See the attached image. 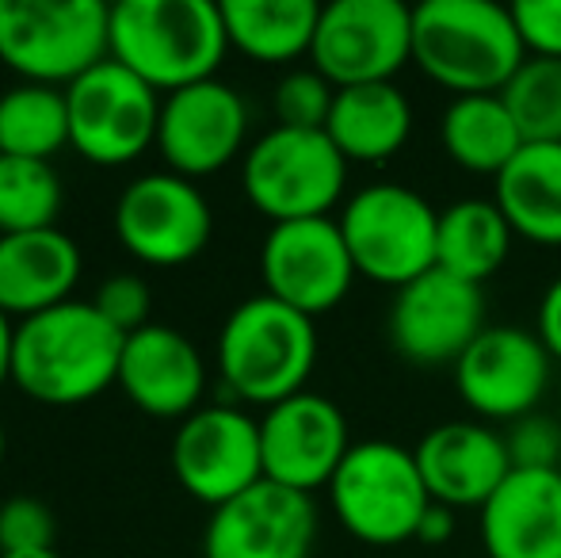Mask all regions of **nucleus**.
Returning a JSON list of instances; mask_svg holds the SVG:
<instances>
[{
	"label": "nucleus",
	"mask_w": 561,
	"mask_h": 558,
	"mask_svg": "<svg viewBox=\"0 0 561 558\" xmlns=\"http://www.w3.org/2000/svg\"><path fill=\"white\" fill-rule=\"evenodd\" d=\"M318 505L310 493L260 478L252 490L210 509L203 558H310Z\"/></svg>",
	"instance_id": "a211bd4d"
},
{
	"label": "nucleus",
	"mask_w": 561,
	"mask_h": 558,
	"mask_svg": "<svg viewBox=\"0 0 561 558\" xmlns=\"http://www.w3.org/2000/svg\"><path fill=\"white\" fill-rule=\"evenodd\" d=\"M512 20L527 58L561 61V0H519L512 4Z\"/></svg>",
	"instance_id": "f704fd0d"
},
{
	"label": "nucleus",
	"mask_w": 561,
	"mask_h": 558,
	"mask_svg": "<svg viewBox=\"0 0 561 558\" xmlns=\"http://www.w3.org/2000/svg\"><path fill=\"white\" fill-rule=\"evenodd\" d=\"M450 372L473 421L512 424L542 406L554 379V360L535 329L485 326Z\"/></svg>",
	"instance_id": "f8f14e48"
},
{
	"label": "nucleus",
	"mask_w": 561,
	"mask_h": 558,
	"mask_svg": "<svg viewBox=\"0 0 561 558\" xmlns=\"http://www.w3.org/2000/svg\"><path fill=\"white\" fill-rule=\"evenodd\" d=\"M336 89L318 73V69H290L279 77L272 92L275 127L290 130H325L329 112H333Z\"/></svg>",
	"instance_id": "7c9ffc66"
},
{
	"label": "nucleus",
	"mask_w": 561,
	"mask_h": 558,
	"mask_svg": "<svg viewBox=\"0 0 561 558\" xmlns=\"http://www.w3.org/2000/svg\"><path fill=\"white\" fill-rule=\"evenodd\" d=\"M92 306L112 321L118 333L130 337L149 326L153 291H149V283L141 276H134V272H118V276H107L100 283V291L92 295Z\"/></svg>",
	"instance_id": "72a5a7b5"
},
{
	"label": "nucleus",
	"mask_w": 561,
	"mask_h": 558,
	"mask_svg": "<svg viewBox=\"0 0 561 558\" xmlns=\"http://www.w3.org/2000/svg\"><path fill=\"white\" fill-rule=\"evenodd\" d=\"M524 61L512 8L493 0H424L413 8V66L455 96H496Z\"/></svg>",
	"instance_id": "f03ea898"
},
{
	"label": "nucleus",
	"mask_w": 561,
	"mask_h": 558,
	"mask_svg": "<svg viewBox=\"0 0 561 558\" xmlns=\"http://www.w3.org/2000/svg\"><path fill=\"white\" fill-rule=\"evenodd\" d=\"M229 46L260 66L310 58L321 4L313 0H222Z\"/></svg>",
	"instance_id": "393cba45"
},
{
	"label": "nucleus",
	"mask_w": 561,
	"mask_h": 558,
	"mask_svg": "<svg viewBox=\"0 0 561 558\" xmlns=\"http://www.w3.org/2000/svg\"><path fill=\"white\" fill-rule=\"evenodd\" d=\"M112 58L104 0H0V61L27 84H73Z\"/></svg>",
	"instance_id": "39448f33"
},
{
	"label": "nucleus",
	"mask_w": 561,
	"mask_h": 558,
	"mask_svg": "<svg viewBox=\"0 0 561 558\" xmlns=\"http://www.w3.org/2000/svg\"><path fill=\"white\" fill-rule=\"evenodd\" d=\"M241 187L272 226L333 218L347 187V161L325 130L272 127L244 149Z\"/></svg>",
	"instance_id": "6e6552de"
},
{
	"label": "nucleus",
	"mask_w": 561,
	"mask_h": 558,
	"mask_svg": "<svg viewBox=\"0 0 561 558\" xmlns=\"http://www.w3.org/2000/svg\"><path fill=\"white\" fill-rule=\"evenodd\" d=\"M58 516L38 498H8L0 505V555L54 551Z\"/></svg>",
	"instance_id": "473e14b6"
},
{
	"label": "nucleus",
	"mask_w": 561,
	"mask_h": 558,
	"mask_svg": "<svg viewBox=\"0 0 561 558\" xmlns=\"http://www.w3.org/2000/svg\"><path fill=\"white\" fill-rule=\"evenodd\" d=\"M69 146V104L66 89L50 84H12L0 96V153L50 161Z\"/></svg>",
	"instance_id": "cd10ccee"
},
{
	"label": "nucleus",
	"mask_w": 561,
	"mask_h": 558,
	"mask_svg": "<svg viewBox=\"0 0 561 558\" xmlns=\"http://www.w3.org/2000/svg\"><path fill=\"white\" fill-rule=\"evenodd\" d=\"M416 467L428 498L447 509H478L493 498L512 475L504 432L485 421H444L421 436Z\"/></svg>",
	"instance_id": "aec40b11"
},
{
	"label": "nucleus",
	"mask_w": 561,
	"mask_h": 558,
	"mask_svg": "<svg viewBox=\"0 0 561 558\" xmlns=\"http://www.w3.org/2000/svg\"><path fill=\"white\" fill-rule=\"evenodd\" d=\"M493 203L512 234L531 246H561V141H527L496 176Z\"/></svg>",
	"instance_id": "b1692460"
},
{
	"label": "nucleus",
	"mask_w": 561,
	"mask_h": 558,
	"mask_svg": "<svg viewBox=\"0 0 561 558\" xmlns=\"http://www.w3.org/2000/svg\"><path fill=\"white\" fill-rule=\"evenodd\" d=\"M244 138H249V104L233 84L218 77L187 84L161 100L157 153L176 176H215L237 157H244Z\"/></svg>",
	"instance_id": "dca6fc26"
},
{
	"label": "nucleus",
	"mask_w": 561,
	"mask_h": 558,
	"mask_svg": "<svg viewBox=\"0 0 561 558\" xmlns=\"http://www.w3.org/2000/svg\"><path fill=\"white\" fill-rule=\"evenodd\" d=\"M260 452H264L267 482L313 498V490H329L344 455L352 452V429L333 398L302 390V395L264 410Z\"/></svg>",
	"instance_id": "f3484780"
},
{
	"label": "nucleus",
	"mask_w": 561,
	"mask_h": 558,
	"mask_svg": "<svg viewBox=\"0 0 561 558\" xmlns=\"http://www.w3.org/2000/svg\"><path fill=\"white\" fill-rule=\"evenodd\" d=\"M329 505L352 539L367 547H401L416 539L432 498L413 447L363 440L352 444L329 482Z\"/></svg>",
	"instance_id": "423d86ee"
},
{
	"label": "nucleus",
	"mask_w": 561,
	"mask_h": 558,
	"mask_svg": "<svg viewBox=\"0 0 561 558\" xmlns=\"http://www.w3.org/2000/svg\"><path fill=\"white\" fill-rule=\"evenodd\" d=\"M478 528L485 558H561V470H512Z\"/></svg>",
	"instance_id": "412c9836"
},
{
	"label": "nucleus",
	"mask_w": 561,
	"mask_h": 558,
	"mask_svg": "<svg viewBox=\"0 0 561 558\" xmlns=\"http://www.w3.org/2000/svg\"><path fill=\"white\" fill-rule=\"evenodd\" d=\"M229 50L222 4L210 0H118L112 8V58L149 89L180 92L210 81Z\"/></svg>",
	"instance_id": "7ed1b4c3"
},
{
	"label": "nucleus",
	"mask_w": 561,
	"mask_h": 558,
	"mask_svg": "<svg viewBox=\"0 0 561 558\" xmlns=\"http://www.w3.org/2000/svg\"><path fill=\"white\" fill-rule=\"evenodd\" d=\"M61 176L50 161L0 153V234H31L58 226Z\"/></svg>",
	"instance_id": "c85d7f7f"
},
{
	"label": "nucleus",
	"mask_w": 561,
	"mask_h": 558,
	"mask_svg": "<svg viewBox=\"0 0 561 558\" xmlns=\"http://www.w3.org/2000/svg\"><path fill=\"white\" fill-rule=\"evenodd\" d=\"M558 421H561V402H558Z\"/></svg>",
	"instance_id": "a19ab883"
},
{
	"label": "nucleus",
	"mask_w": 561,
	"mask_h": 558,
	"mask_svg": "<svg viewBox=\"0 0 561 558\" xmlns=\"http://www.w3.org/2000/svg\"><path fill=\"white\" fill-rule=\"evenodd\" d=\"M0 558H61L58 551H20V555H0Z\"/></svg>",
	"instance_id": "58836bf2"
},
{
	"label": "nucleus",
	"mask_w": 561,
	"mask_h": 558,
	"mask_svg": "<svg viewBox=\"0 0 561 558\" xmlns=\"http://www.w3.org/2000/svg\"><path fill=\"white\" fill-rule=\"evenodd\" d=\"M215 234V210L195 180L176 172H146L115 200V238L149 269L192 264Z\"/></svg>",
	"instance_id": "9b49d317"
},
{
	"label": "nucleus",
	"mask_w": 561,
	"mask_h": 558,
	"mask_svg": "<svg viewBox=\"0 0 561 558\" xmlns=\"http://www.w3.org/2000/svg\"><path fill=\"white\" fill-rule=\"evenodd\" d=\"M310 61L333 89L393 81L413 66V8L401 0L321 4Z\"/></svg>",
	"instance_id": "9d476101"
},
{
	"label": "nucleus",
	"mask_w": 561,
	"mask_h": 558,
	"mask_svg": "<svg viewBox=\"0 0 561 558\" xmlns=\"http://www.w3.org/2000/svg\"><path fill=\"white\" fill-rule=\"evenodd\" d=\"M84 269L81 246L66 230L0 234V310L8 318H35L69 303Z\"/></svg>",
	"instance_id": "4be33fe9"
},
{
	"label": "nucleus",
	"mask_w": 561,
	"mask_h": 558,
	"mask_svg": "<svg viewBox=\"0 0 561 558\" xmlns=\"http://www.w3.org/2000/svg\"><path fill=\"white\" fill-rule=\"evenodd\" d=\"M524 141H561V61L527 58L501 89Z\"/></svg>",
	"instance_id": "c756f323"
},
{
	"label": "nucleus",
	"mask_w": 561,
	"mask_h": 558,
	"mask_svg": "<svg viewBox=\"0 0 561 558\" xmlns=\"http://www.w3.org/2000/svg\"><path fill=\"white\" fill-rule=\"evenodd\" d=\"M123 341L92 303H69L15 321L12 383L38 406L69 410L118 383Z\"/></svg>",
	"instance_id": "f257e3e1"
},
{
	"label": "nucleus",
	"mask_w": 561,
	"mask_h": 558,
	"mask_svg": "<svg viewBox=\"0 0 561 558\" xmlns=\"http://www.w3.org/2000/svg\"><path fill=\"white\" fill-rule=\"evenodd\" d=\"M4 447H8V440H4V424H0V463H4Z\"/></svg>",
	"instance_id": "ea45409f"
},
{
	"label": "nucleus",
	"mask_w": 561,
	"mask_h": 558,
	"mask_svg": "<svg viewBox=\"0 0 561 558\" xmlns=\"http://www.w3.org/2000/svg\"><path fill=\"white\" fill-rule=\"evenodd\" d=\"M512 241L516 234L493 200H478V195L455 200L439 210L436 269L473 283V287H485V280H493L504 269Z\"/></svg>",
	"instance_id": "a878e982"
},
{
	"label": "nucleus",
	"mask_w": 561,
	"mask_h": 558,
	"mask_svg": "<svg viewBox=\"0 0 561 558\" xmlns=\"http://www.w3.org/2000/svg\"><path fill=\"white\" fill-rule=\"evenodd\" d=\"M485 333V291L444 269L393 291L386 314L390 349L413 367H455L462 352Z\"/></svg>",
	"instance_id": "ddd939ff"
},
{
	"label": "nucleus",
	"mask_w": 561,
	"mask_h": 558,
	"mask_svg": "<svg viewBox=\"0 0 561 558\" xmlns=\"http://www.w3.org/2000/svg\"><path fill=\"white\" fill-rule=\"evenodd\" d=\"M118 390L134 410L161 421H184L203 406L207 395V364L187 333L161 321L123 341L118 360Z\"/></svg>",
	"instance_id": "6ab92c4d"
},
{
	"label": "nucleus",
	"mask_w": 561,
	"mask_h": 558,
	"mask_svg": "<svg viewBox=\"0 0 561 558\" xmlns=\"http://www.w3.org/2000/svg\"><path fill=\"white\" fill-rule=\"evenodd\" d=\"M12 349H15V326L4 310H0V387L12 379Z\"/></svg>",
	"instance_id": "4c0bfd02"
},
{
	"label": "nucleus",
	"mask_w": 561,
	"mask_h": 558,
	"mask_svg": "<svg viewBox=\"0 0 561 558\" xmlns=\"http://www.w3.org/2000/svg\"><path fill=\"white\" fill-rule=\"evenodd\" d=\"M172 475L195 501L218 509L264 478L260 421L241 406H199L172 436Z\"/></svg>",
	"instance_id": "4468645a"
},
{
	"label": "nucleus",
	"mask_w": 561,
	"mask_h": 558,
	"mask_svg": "<svg viewBox=\"0 0 561 558\" xmlns=\"http://www.w3.org/2000/svg\"><path fill=\"white\" fill-rule=\"evenodd\" d=\"M340 234L363 280L401 291L436 269L439 210L421 192L378 180L352 192L340 207Z\"/></svg>",
	"instance_id": "0eeeda50"
},
{
	"label": "nucleus",
	"mask_w": 561,
	"mask_h": 558,
	"mask_svg": "<svg viewBox=\"0 0 561 558\" xmlns=\"http://www.w3.org/2000/svg\"><path fill=\"white\" fill-rule=\"evenodd\" d=\"M325 135L333 138L347 164L390 161L413 135V104L393 81L336 89Z\"/></svg>",
	"instance_id": "5701e85b"
},
{
	"label": "nucleus",
	"mask_w": 561,
	"mask_h": 558,
	"mask_svg": "<svg viewBox=\"0 0 561 558\" xmlns=\"http://www.w3.org/2000/svg\"><path fill=\"white\" fill-rule=\"evenodd\" d=\"M512 470H561V421L558 413H527L504 429Z\"/></svg>",
	"instance_id": "2f4dec72"
},
{
	"label": "nucleus",
	"mask_w": 561,
	"mask_h": 558,
	"mask_svg": "<svg viewBox=\"0 0 561 558\" xmlns=\"http://www.w3.org/2000/svg\"><path fill=\"white\" fill-rule=\"evenodd\" d=\"M455 532H458L455 509L436 505V501H432V509H428V513H424L421 528H416V539H413V544H424V547H444V544H450V539H455Z\"/></svg>",
	"instance_id": "e433bc0d"
},
{
	"label": "nucleus",
	"mask_w": 561,
	"mask_h": 558,
	"mask_svg": "<svg viewBox=\"0 0 561 558\" xmlns=\"http://www.w3.org/2000/svg\"><path fill=\"white\" fill-rule=\"evenodd\" d=\"M439 141L444 153L458 169L473 176H501L512 164V157L527 146L516 119L496 96H455L439 119Z\"/></svg>",
	"instance_id": "bb28decb"
},
{
	"label": "nucleus",
	"mask_w": 561,
	"mask_h": 558,
	"mask_svg": "<svg viewBox=\"0 0 561 558\" xmlns=\"http://www.w3.org/2000/svg\"><path fill=\"white\" fill-rule=\"evenodd\" d=\"M535 333H539L542 349L550 352V360L561 364V276L542 291L539 314H535Z\"/></svg>",
	"instance_id": "c9c22d12"
},
{
	"label": "nucleus",
	"mask_w": 561,
	"mask_h": 558,
	"mask_svg": "<svg viewBox=\"0 0 561 558\" xmlns=\"http://www.w3.org/2000/svg\"><path fill=\"white\" fill-rule=\"evenodd\" d=\"M69 146L92 164H130L157 146L161 96L115 58L92 66L66 89Z\"/></svg>",
	"instance_id": "1a4fd4ad"
},
{
	"label": "nucleus",
	"mask_w": 561,
	"mask_h": 558,
	"mask_svg": "<svg viewBox=\"0 0 561 558\" xmlns=\"http://www.w3.org/2000/svg\"><path fill=\"white\" fill-rule=\"evenodd\" d=\"M218 375L237 402L272 406L302 395L318 364V326L272 295H252L218 329Z\"/></svg>",
	"instance_id": "20e7f679"
},
{
	"label": "nucleus",
	"mask_w": 561,
	"mask_h": 558,
	"mask_svg": "<svg viewBox=\"0 0 561 558\" xmlns=\"http://www.w3.org/2000/svg\"><path fill=\"white\" fill-rule=\"evenodd\" d=\"M260 280H264V295L318 321L321 314L344 303L359 272L336 218H302V223H279L267 230L260 246Z\"/></svg>",
	"instance_id": "2eb2a0df"
}]
</instances>
